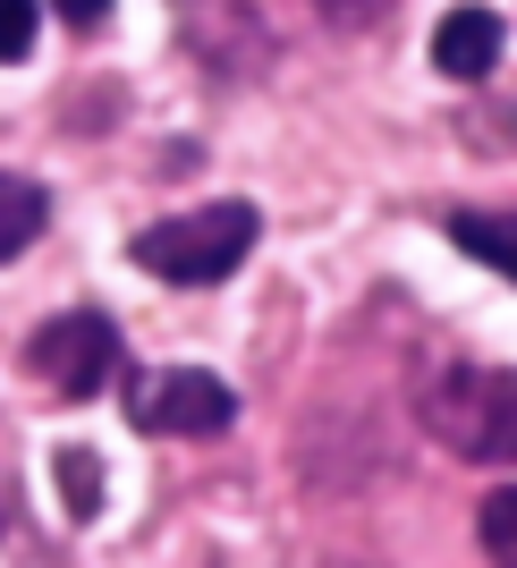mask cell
Returning a JSON list of instances; mask_svg holds the SVG:
<instances>
[{"mask_svg":"<svg viewBox=\"0 0 517 568\" xmlns=\"http://www.w3.org/2000/svg\"><path fill=\"white\" fill-rule=\"evenodd\" d=\"M416 425L467 467H517V382L493 365H433L416 382Z\"/></svg>","mask_w":517,"mask_h":568,"instance_id":"6da1fadb","label":"cell"},{"mask_svg":"<svg viewBox=\"0 0 517 568\" xmlns=\"http://www.w3.org/2000/svg\"><path fill=\"white\" fill-rule=\"evenodd\" d=\"M255 237H263V213L230 195V204H195V213H179V221H153V230L136 237V263L153 281L212 288V281H230L237 263L255 255Z\"/></svg>","mask_w":517,"mask_h":568,"instance_id":"7a4b0ae2","label":"cell"},{"mask_svg":"<svg viewBox=\"0 0 517 568\" xmlns=\"http://www.w3.org/2000/svg\"><path fill=\"white\" fill-rule=\"evenodd\" d=\"M26 374L43 382L51 399H94L102 382L119 374V332H111V314H94V306L51 314L43 332L26 339Z\"/></svg>","mask_w":517,"mask_h":568,"instance_id":"3957f363","label":"cell"},{"mask_svg":"<svg viewBox=\"0 0 517 568\" xmlns=\"http://www.w3.org/2000/svg\"><path fill=\"white\" fill-rule=\"evenodd\" d=\"M128 416H136L144 433L204 442V433H230L237 399H230V382L204 374V365H170V374H153V382H136V390H128Z\"/></svg>","mask_w":517,"mask_h":568,"instance_id":"277c9868","label":"cell"},{"mask_svg":"<svg viewBox=\"0 0 517 568\" xmlns=\"http://www.w3.org/2000/svg\"><path fill=\"white\" fill-rule=\"evenodd\" d=\"M433 69L458 77V85L493 77L500 69V18L493 9H449V18L433 26Z\"/></svg>","mask_w":517,"mask_h":568,"instance_id":"5b68a950","label":"cell"},{"mask_svg":"<svg viewBox=\"0 0 517 568\" xmlns=\"http://www.w3.org/2000/svg\"><path fill=\"white\" fill-rule=\"evenodd\" d=\"M43 221H51V195L34 179H18V170H0V263H18L43 237Z\"/></svg>","mask_w":517,"mask_h":568,"instance_id":"8992f818","label":"cell"},{"mask_svg":"<svg viewBox=\"0 0 517 568\" xmlns=\"http://www.w3.org/2000/svg\"><path fill=\"white\" fill-rule=\"evenodd\" d=\"M449 237H458L475 263H493V272L517 281V213H449Z\"/></svg>","mask_w":517,"mask_h":568,"instance_id":"52a82bcc","label":"cell"},{"mask_svg":"<svg viewBox=\"0 0 517 568\" xmlns=\"http://www.w3.org/2000/svg\"><path fill=\"white\" fill-rule=\"evenodd\" d=\"M475 544H484V560H493V568H517V484L475 509Z\"/></svg>","mask_w":517,"mask_h":568,"instance_id":"ba28073f","label":"cell"},{"mask_svg":"<svg viewBox=\"0 0 517 568\" xmlns=\"http://www.w3.org/2000/svg\"><path fill=\"white\" fill-rule=\"evenodd\" d=\"M34 18H43V0H0V69L34 51Z\"/></svg>","mask_w":517,"mask_h":568,"instance_id":"9c48e42d","label":"cell"},{"mask_svg":"<svg viewBox=\"0 0 517 568\" xmlns=\"http://www.w3.org/2000/svg\"><path fill=\"white\" fill-rule=\"evenodd\" d=\"M60 484H69V518H94V493H102V475H94V458H60Z\"/></svg>","mask_w":517,"mask_h":568,"instance_id":"30bf717a","label":"cell"},{"mask_svg":"<svg viewBox=\"0 0 517 568\" xmlns=\"http://www.w3.org/2000/svg\"><path fill=\"white\" fill-rule=\"evenodd\" d=\"M314 9H323L331 26H374L382 9H391V0H314Z\"/></svg>","mask_w":517,"mask_h":568,"instance_id":"8fae6325","label":"cell"},{"mask_svg":"<svg viewBox=\"0 0 517 568\" xmlns=\"http://www.w3.org/2000/svg\"><path fill=\"white\" fill-rule=\"evenodd\" d=\"M51 9H60L69 26H102V18H111V0H51Z\"/></svg>","mask_w":517,"mask_h":568,"instance_id":"7c38bea8","label":"cell"},{"mask_svg":"<svg viewBox=\"0 0 517 568\" xmlns=\"http://www.w3.org/2000/svg\"><path fill=\"white\" fill-rule=\"evenodd\" d=\"M0 509H9V484H0Z\"/></svg>","mask_w":517,"mask_h":568,"instance_id":"4fadbf2b","label":"cell"}]
</instances>
